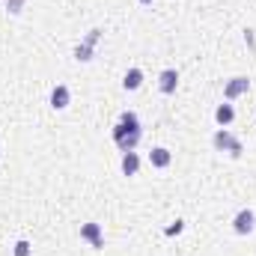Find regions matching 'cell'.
<instances>
[{
	"mask_svg": "<svg viewBox=\"0 0 256 256\" xmlns=\"http://www.w3.org/2000/svg\"><path fill=\"white\" fill-rule=\"evenodd\" d=\"M256 226V214L250 208H242L238 214H236V220H232V230L238 232V236H248V232H254Z\"/></svg>",
	"mask_w": 256,
	"mask_h": 256,
	"instance_id": "cell-5",
	"label": "cell"
},
{
	"mask_svg": "<svg viewBox=\"0 0 256 256\" xmlns=\"http://www.w3.org/2000/svg\"><path fill=\"white\" fill-rule=\"evenodd\" d=\"M214 120H218V126H220V128H226L232 120H236V108H232V104H218Z\"/></svg>",
	"mask_w": 256,
	"mask_h": 256,
	"instance_id": "cell-11",
	"label": "cell"
},
{
	"mask_svg": "<svg viewBox=\"0 0 256 256\" xmlns=\"http://www.w3.org/2000/svg\"><path fill=\"white\" fill-rule=\"evenodd\" d=\"M250 90V78H244V74H238V78H232V80H226V86H224V98L226 102H232V98H238V96H244Z\"/></svg>",
	"mask_w": 256,
	"mask_h": 256,
	"instance_id": "cell-4",
	"label": "cell"
},
{
	"mask_svg": "<svg viewBox=\"0 0 256 256\" xmlns=\"http://www.w3.org/2000/svg\"><path fill=\"white\" fill-rule=\"evenodd\" d=\"M12 254L15 256H30V242H24V238L15 242V250H12Z\"/></svg>",
	"mask_w": 256,
	"mask_h": 256,
	"instance_id": "cell-13",
	"label": "cell"
},
{
	"mask_svg": "<svg viewBox=\"0 0 256 256\" xmlns=\"http://www.w3.org/2000/svg\"><path fill=\"white\" fill-rule=\"evenodd\" d=\"M80 238L90 242L96 250L104 248V236H102V226H98V224H84V226H80Z\"/></svg>",
	"mask_w": 256,
	"mask_h": 256,
	"instance_id": "cell-6",
	"label": "cell"
},
{
	"mask_svg": "<svg viewBox=\"0 0 256 256\" xmlns=\"http://www.w3.org/2000/svg\"><path fill=\"white\" fill-rule=\"evenodd\" d=\"M122 86H126L128 92L140 90V86H143V72H140V68H128L126 78H122Z\"/></svg>",
	"mask_w": 256,
	"mask_h": 256,
	"instance_id": "cell-10",
	"label": "cell"
},
{
	"mask_svg": "<svg viewBox=\"0 0 256 256\" xmlns=\"http://www.w3.org/2000/svg\"><path fill=\"white\" fill-rule=\"evenodd\" d=\"M212 146H214L218 152H230L232 158H238V155L244 152L242 140H238V137H232L226 128H218V131H214V137H212Z\"/></svg>",
	"mask_w": 256,
	"mask_h": 256,
	"instance_id": "cell-2",
	"label": "cell"
},
{
	"mask_svg": "<svg viewBox=\"0 0 256 256\" xmlns=\"http://www.w3.org/2000/svg\"><path fill=\"white\" fill-rule=\"evenodd\" d=\"M158 86H161L164 96H173L176 86H179V72H176V68H164L161 78H158Z\"/></svg>",
	"mask_w": 256,
	"mask_h": 256,
	"instance_id": "cell-7",
	"label": "cell"
},
{
	"mask_svg": "<svg viewBox=\"0 0 256 256\" xmlns=\"http://www.w3.org/2000/svg\"><path fill=\"white\" fill-rule=\"evenodd\" d=\"M176 232H182V220H176V224L167 230V236H176Z\"/></svg>",
	"mask_w": 256,
	"mask_h": 256,
	"instance_id": "cell-15",
	"label": "cell"
},
{
	"mask_svg": "<svg viewBox=\"0 0 256 256\" xmlns=\"http://www.w3.org/2000/svg\"><path fill=\"white\" fill-rule=\"evenodd\" d=\"M170 161H173V155H170V149H164V146H155V149L149 152V164L158 167V170L170 167Z\"/></svg>",
	"mask_w": 256,
	"mask_h": 256,
	"instance_id": "cell-9",
	"label": "cell"
},
{
	"mask_svg": "<svg viewBox=\"0 0 256 256\" xmlns=\"http://www.w3.org/2000/svg\"><path fill=\"white\" fill-rule=\"evenodd\" d=\"M143 137V128H140V120L134 110H122L120 122L114 128V143L120 146V152H134V146L140 143Z\"/></svg>",
	"mask_w": 256,
	"mask_h": 256,
	"instance_id": "cell-1",
	"label": "cell"
},
{
	"mask_svg": "<svg viewBox=\"0 0 256 256\" xmlns=\"http://www.w3.org/2000/svg\"><path fill=\"white\" fill-rule=\"evenodd\" d=\"M21 6H24V0H9V6H6V9H9L12 15H18V12H21Z\"/></svg>",
	"mask_w": 256,
	"mask_h": 256,
	"instance_id": "cell-14",
	"label": "cell"
},
{
	"mask_svg": "<svg viewBox=\"0 0 256 256\" xmlns=\"http://www.w3.org/2000/svg\"><path fill=\"white\" fill-rule=\"evenodd\" d=\"M98 39H102V30H98V27H96V30H90V33H86V39L74 48V60H78V63H90V60L96 57V45H98Z\"/></svg>",
	"mask_w": 256,
	"mask_h": 256,
	"instance_id": "cell-3",
	"label": "cell"
},
{
	"mask_svg": "<svg viewBox=\"0 0 256 256\" xmlns=\"http://www.w3.org/2000/svg\"><path fill=\"white\" fill-rule=\"evenodd\" d=\"M137 170H140L137 152H122V173H126V176H137Z\"/></svg>",
	"mask_w": 256,
	"mask_h": 256,
	"instance_id": "cell-12",
	"label": "cell"
},
{
	"mask_svg": "<svg viewBox=\"0 0 256 256\" xmlns=\"http://www.w3.org/2000/svg\"><path fill=\"white\" fill-rule=\"evenodd\" d=\"M68 102H72L68 86H66V84H57V86H54V92H51V108H54V110H66V108H68Z\"/></svg>",
	"mask_w": 256,
	"mask_h": 256,
	"instance_id": "cell-8",
	"label": "cell"
},
{
	"mask_svg": "<svg viewBox=\"0 0 256 256\" xmlns=\"http://www.w3.org/2000/svg\"><path fill=\"white\" fill-rule=\"evenodd\" d=\"M140 3H152V0H140Z\"/></svg>",
	"mask_w": 256,
	"mask_h": 256,
	"instance_id": "cell-16",
	"label": "cell"
}]
</instances>
